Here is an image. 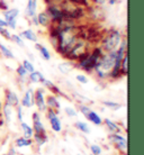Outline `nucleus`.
I'll use <instances>...</instances> for the list:
<instances>
[{"label":"nucleus","mask_w":144,"mask_h":155,"mask_svg":"<svg viewBox=\"0 0 144 155\" xmlns=\"http://www.w3.org/2000/svg\"><path fill=\"white\" fill-rule=\"evenodd\" d=\"M83 27H85L83 25L78 24L75 26L64 28V29L60 31L58 35V44H56V47H55L56 53L64 58L68 54V52L77 43V41L81 37Z\"/></svg>","instance_id":"obj_1"},{"label":"nucleus","mask_w":144,"mask_h":155,"mask_svg":"<svg viewBox=\"0 0 144 155\" xmlns=\"http://www.w3.org/2000/svg\"><path fill=\"white\" fill-rule=\"evenodd\" d=\"M104 54V51L101 50L100 46H95L90 48L89 52L83 54L75 63V66L86 71V72H94V69L96 64L98 63L101 55Z\"/></svg>","instance_id":"obj_2"},{"label":"nucleus","mask_w":144,"mask_h":155,"mask_svg":"<svg viewBox=\"0 0 144 155\" xmlns=\"http://www.w3.org/2000/svg\"><path fill=\"white\" fill-rule=\"evenodd\" d=\"M123 38V34L117 28H109L101 35V38L99 41V46L104 52H112L116 51L121 44V41Z\"/></svg>","instance_id":"obj_3"},{"label":"nucleus","mask_w":144,"mask_h":155,"mask_svg":"<svg viewBox=\"0 0 144 155\" xmlns=\"http://www.w3.org/2000/svg\"><path fill=\"white\" fill-rule=\"evenodd\" d=\"M90 48H91V43H89L87 39L80 37L64 58L70 62H77L82 55L86 54L87 52H89Z\"/></svg>","instance_id":"obj_4"},{"label":"nucleus","mask_w":144,"mask_h":155,"mask_svg":"<svg viewBox=\"0 0 144 155\" xmlns=\"http://www.w3.org/2000/svg\"><path fill=\"white\" fill-rule=\"evenodd\" d=\"M115 60H116V51L104 52V54L99 58V61L96 64L94 70H100L108 75L110 70L113 69L114 64H115Z\"/></svg>","instance_id":"obj_5"},{"label":"nucleus","mask_w":144,"mask_h":155,"mask_svg":"<svg viewBox=\"0 0 144 155\" xmlns=\"http://www.w3.org/2000/svg\"><path fill=\"white\" fill-rule=\"evenodd\" d=\"M87 9V17L91 18V20L94 21H100L106 18L105 10L102 9V6H97V5L90 4Z\"/></svg>","instance_id":"obj_6"},{"label":"nucleus","mask_w":144,"mask_h":155,"mask_svg":"<svg viewBox=\"0 0 144 155\" xmlns=\"http://www.w3.org/2000/svg\"><path fill=\"white\" fill-rule=\"evenodd\" d=\"M4 19L7 23V27L10 29H16L17 28V17L19 16V9L18 8H12L2 12Z\"/></svg>","instance_id":"obj_7"},{"label":"nucleus","mask_w":144,"mask_h":155,"mask_svg":"<svg viewBox=\"0 0 144 155\" xmlns=\"http://www.w3.org/2000/svg\"><path fill=\"white\" fill-rule=\"evenodd\" d=\"M46 117L49 121H50L51 128L52 130L55 133H60L62 130V123H61V119L59 118L58 113L53 110V109L47 108L46 109Z\"/></svg>","instance_id":"obj_8"},{"label":"nucleus","mask_w":144,"mask_h":155,"mask_svg":"<svg viewBox=\"0 0 144 155\" xmlns=\"http://www.w3.org/2000/svg\"><path fill=\"white\" fill-rule=\"evenodd\" d=\"M45 12H47V15L50 16L52 23H58V21L64 18L63 10L58 5H46Z\"/></svg>","instance_id":"obj_9"},{"label":"nucleus","mask_w":144,"mask_h":155,"mask_svg":"<svg viewBox=\"0 0 144 155\" xmlns=\"http://www.w3.org/2000/svg\"><path fill=\"white\" fill-rule=\"evenodd\" d=\"M34 105H36L39 111L45 113L46 111V102H45V94H44V89L39 88L34 91Z\"/></svg>","instance_id":"obj_10"},{"label":"nucleus","mask_w":144,"mask_h":155,"mask_svg":"<svg viewBox=\"0 0 144 155\" xmlns=\"http://www.w3.org/2000/svg\"><path fill=\"white\" fill-rule=\"evenodd\" d=\"M109 140L116 145V147L121 152L127 153V140L124 136H122L119 133H113L109 135Z\"/></svg>","instance_id":"obj_11"},{"label":"nucleus","mask_w":144,"mask_h":155,"mask_svg":"<svg viewBox=\"0 0 144 155\" xmlns=\"http://www.w3.org/2000/svg\"><path fill=\"white\" fill-rule=\"evenodd\" d=\"M32 119H33V130H34V134H36V135H47L46 129H45L43 123L41 120L39 113H37V111L33 113Z\"/></svg>","instance_id":"obj_12"},{"label":"nucleus","mask_w":144,"mask_h":155,"mask_svg":"<svg viewBox=\"0 0 144 155\" xmlns=\"http://www.w3.org/2000/svg\"><path fill=\"white\" fill-rule=\"evenodd\" d=\"M20 105L23 106V108H31L34 106V90L32 88L26 90L23 99L20 100Z\"/></svg>","instance_id":"obj_13"},{"label":"nucleus","mask_w":144,"mask_h":155,"mask_svg":"<svg viewBox=\"0 0 144 155\" xmlns=\"http://www.w3.org/2000/svg\"><path fill=\"white\" fill-rule=\"evenodd\" d=\"M5 99H6V105L10 106V107H17V106L20 104V100L18 96L16 94L14 91L12 90H7L6 91V94H5Z\"/></svg>","instance_id":"obj_14"},{"label":"nucleus","mask_w":144,"mask_h":155,"mask_svg":"<svg viewBox=\"0 0 144 155\" xmlns=\"http://www.w3.org/2000/svg\"><path fill=\"white\" fill-rule=\"evenodd\" d=\"M37 16V20H39V26L44 28H49L52 24V20H51L50 16L47 15V12L44 10V12H41L39 14H36Z\"/></svg>","instance_id":"obj_15"},{"label":"nucleus","mask_w":144,"mask_h":155,"mask_svg":"<svg viewBox=\"0 0 144 155\" xmlns=\"http://www.w3.org/2000/svg\"><path fill=\"white\" fill-rule=\"evenodd\" d=\"M45 102H46L47 108L53 109V110H55L56 113H58L59 110H60V108H61L60 101L58 100V98H56V96H55V94H50V96L46 98Z\"/></svg>","instance_id":"obj_16"},{"label":"nucleus","mask_w":144,"mask_h":155,"mask_svg":"<svg viewBox=\"0 0 144 155\" xmlns=\"http://www.w3.org/2000/svg\"><path fill=\"white\" fill-rule=\"evenodd\" d=\"M36 10H37V0H27V5H26V9H25L26 17L31 18L33 16H35Z\"/></svg>","instance_id":"obj_17"},{"label":"nucleus","mask_w":144,"mask_h":155,"mask_svg":"<svg viewBox=\"0 0 144 155\" xmlns=\"http://www.w3.org/2000/svg\"><path fill=\"white\" fill-rule=\"evenodd\" d=\"M19 36L23 39L29 41V42H32V43H36L37 41H39V37H37V35H36V33L33 31L32 28H27V29L23 31L19 34Z\"/></svg>","instance_id":"obj_18"},{"label":"nucleus","mask_w":144,"mask_h":155,"mask_svg":"<svg viewBox=\"0 0 144 155\" xmlns=\"http://www.w3.org/2000/svg\"><path fill=\"white\" fill-rule=\"evenodd\" d=\"M42 83H43V85L46 88V89H49L52 92V94H55V96H63L62 91L60 90V88H59L58 85L54 84V82L50 81V80H47V79H44L43 81H42Z\"/></svg>","instance_id":"obj_19"},{"label":"nucleus","mask_w":144,"mask_h":155,"mask_svg":"<svg viewBox=\"0 0 144 155\" xmlns=\"http://www.w3.org/2000/svg\"><path fill=\"white\" fill-rule=\"evenodd\" d=\"M35 48L39 52V55H41V58H43V60H45V61H50L51 60V53H50V51H49V48H47L46 46L42 45L41 43L36 42L35 43Z\"/></svg>","instance_id":"obj_20"},{"label":"nucleus","mask_w":144,"mask_h":155,"mask_svg":"<svg viewBox=\"0 0 144 155\" xmlns=\"http://www.w3.org/2000/svg\"><path fill=\"white\" fill-rule=\"evenodd\" d=\"M86 118L89 120L90 123H92L94 125H97V126H99V125L102 124V118H101L97 113H95L94 110H90L89 114L87 115Z\"/></svg>","instance_id":"obj_21"},{"label":"nucleus","mask_w":144,"mask_h":155,"mask_svg":"<svg viewBox=\"0 0 144 155\" xmlns=\"http://www.w3.org/2000/svg\"><path fill=\"white\" fill-rule=\"evenodd\" d=\"M28 79H29V81L32 83H39V82L42 83V81L45 79V77L39 71H33L32 73H28Z\"/></svg>","instance_id":"obj_22"},{"label":"nucleus","mask_w":144,"mask_h":155,"mask_svg":"<svg viewBox=\"0 0 144 155\" xmlns=\"http://www.w3.org/2000/svg\"><path fill=\"white\" fill-rule=\"evenodd\" d=\"M0 53L6 58H9V60H14L15 58V55L12 53V51L9 47L6 46L5 44H2V43H0Z\"/></svg>","instance_id":"obj_23"},{"label":"nucleus","mask_w":144,"mask_h":155,"mask_svg":"<svg viewBox=\"0 0 144 155\" xmlns=\"http://www.w3.org/2000/svg\"><path fill=\"white\" fill-rule=\"evenodd\" d=\"M20 127H22V130H23L24 137H26V138H32L33 137V135H34L33 127H31L29 125L24 123V121L20 123Z\"/></svg>","instance_id":"obj_24"},{"label":"nucleus","mask_w":144,"mask_h":155,"mask_svg":"<svg viewBox=\"0 0 144 155\" xmlns=\"http://www.w3.org/2000/svg\"><path fill=\"white\" fill-rule=\"evenodd\" d=\"M102 123H105V125L107 126V128H108L112 133H119V132H121V128H119V126H118L115 121H113V120L106 118L105 120H102Z\"/></svg>","instance_id":"obj_25"},{"label":"nucleus","mask_w":144,"mask_h":155,"mask_svg":"<svg viewBox=\"0 0 144 155\" xmlns=\"http://www.w3.org/2000/svg\"><path fill=\"white\" fill-rule=\"evenodd\" d=\"M127 72H129V54H126L123 56L121 62V73L123 77L127 75Z\"/></svg>","instance_id":"obj_26"},{"label":"nucleus","mask_w":144,"mask_h":155,"mask_svg":"<svg viewBox=\"0 0 144 155\" xmlns=\"http://www.w3.org/2000/svg\"><path fill=\"white\" fill-rule=\"evenodd\" d=\"M15 144L16 146H18V147H26V146H31L32 144H33V140H32V138L18 137V138H16Z\"/></svg>","instance_id":"obj_27"},{"label":"nucleus","mask_w":144,"mask_h":155,"mask_svg":"<svg viewBox=\"0 0 144 155\" xmlns=\"http://www.w3.org/2000/svg\"><path fill=\"white\" fill-rule=\"evenodd\" d=\"M2 114H4L5 116V119H6V121L7 123H12V107H10V106H8L5 104V106H2Z\"/></svg>","instance_id":"obj_28"},{"label":"nucleus","mask_w":144,"mask_h":155,"mask_svg":"<svg viewBox=\"0 0 144 155\" xmlns=\"http://www.w3.org/2000/svg\"><path fill=\"white\" fill-rule=\"evenodd\" d=\"M74 126H75V128H77L78 130H80V132L83 133V134H90L89 125L87 124V123H85V121H77V123L74 124Z\"/></svg>","instance_id":"obj_29"},{"label":"nucleus","mask_w":144,"mask_h":155,"mask_svg":"<svg viewBox=\"0 0 144 155\" xmlns=\"http://www.w3.org/2000/svg\"><path fill=\"white\" fill-rule=\"evenodd\" d=\"M72 64L71 63H61V64H59V71L63 74H68L70 73L71 71H72Z\"/></svg>","instance_id":"obj_30"},{"label":"nucleus","mask_w":144,"mask_h":155,"mask_svg":"<svg viewBox=\"0 0 144 155\" xmlns=\"http://www.w3.org/2000/svg\"><path fill=\"white\" fill-rule=\"evenodd\" d=\"M102 105L107 107L109 109H113V110H117V109L122 108V105L118 104V102H115V101H110V100H104L102 101Z\"/></svg>","instance_id":"obj_31"},{"label":"nucleus","mask_w":144,"mask_h":155,"mask_svg":"<svg viewBox=\"0 0 144 155\" xmlns=\"http://www.w3.org/2000/svg\"><path fill=\"white\" fill-rule=\"evenodd\" d=\"M16 72H17V75H18V78H19L20 80H25V79L27 78V75H28V72L25 70V68H24L22 64H19V65L17 66V70H16Z\"/></svg>","instance_id":"obj_32"},{"label":"nucleus","mask_w":144,"mask_h":155,"mask_svg":"<svg viewBox=\"0 0 144 155\" xmlns=\"http://www.w3.org/2000/svg\"><path fill=\"white\" fill-rule=\"evenodd\" d=\"M33 136H34L35 143L39 146H42V145H44L47 142V135H36V134H34Z\"/></svg>","instance_id":"obj_33"},{"label":"nucleus","mask_w":144,"mask_h":155,"mask_svg":"<svg viewBox=\"0 0 144 155\" xmlns=\"http://www.w3.org/2000/svg\"><path fill=\"white\" fill-rule=\"evenodd\" d=\"M10 41H12V42L15 43L16 45H18L19 47H22V48H24L25 47V43H24V39L20 37L19 35H17V34H12V39Z\"/></svg>","instance_id":"obj_34"},{"label":"nucleus","mask_w":144,"mask_h":155,"mask_svg":"<svg viewBox=\"0 0 144 155\" xmlns=\"http://www.w3.org/2000/svg\"><path fill=\"white\" fill-rule=\"evenodd\" d=\"M66 1H69L70 4L74 5V6H81V7H86V8L90 5L89 0H66Z\"/></svg>","instance_id":"obj_35"},{"label":"nucleus","mask_w":144,"mask_h":155,"mask_svg":"<svg viewBox=\"0 0 144 155\" xmlns=\"http://www.w3.org/2000/svg\"><path fill=\"white\" fill-rule=\"evenodd\" d=\"M0 35L2 36L6 41H10L12 39V33L8 29V27H0Z\"/></svg>","instance_id":"obj_36"},{"label":"nucleus","mask_w":144,"mask_h":155,"mask_svg":"<svg viewBox=\"0 0 144 155\" xmlns=\"http://www.w3.org/2000/svg\"><path fill=\"white\" fill-rule=\"evenodd\" d=\"M22 65L25 68V70L27 71L28 73H32L33 71H35V68H34V65H33V63H32L31 61H28L27 58L24 60L23 63H22Z\"/></svg>","instance_id":"obj_37"},{"label":"nucleus","mask_w":144,"mask_h":155,"mask_svg":"<svg viewBox=\"0 0 144 155\" xmlns=\"http://www.w3.org/2000/svg\"><path fill=\"white\" fill-rule=\"evenodd\" d=\"M79 110H80V113H81L83 116L87 117V115L89 114V111L91 109H90L89 106L85 105V104H80V105H79Z\"/></svg>","instance_id":"obj_38"},{"label":"nucleus","mask_w":144,"mask_h":155,"mask_svg":"<svg viewBox=\"0 0 144 155\" xmlns=\"http://www.w3.org/2000/svg\"><path fill=\"white\" fill-rule=\"evenodd\" d=\"M64 113L68 115L69 117H77L78 116V113H77V110L72 107H65L64 108Z\"/></svg>","instance_id":"obj_39"},{"label":"nucleus","mask_w":144,"mask_h":155,"mask_svg":"<svg viewBox=\"0 0 144 155\" xmlns=\"http://www.w3.org/2000/svg\"><path fill=\"white\" fill-rule=\"evenodd\" d=\"M90 151L92 152V154L94 155H100L101 154V147L99 146V145H96V144H94V145H91V146H90Z\"/></svg>","instance_id":"obj_40"},{"label":"nucleus","mask_w":144,"mask_h":155,"mask_svg":"<svg viewBox=\"0 0 144 155\" xmlns=\"http://www.w3.org/2000/svg\"><path fill=\"white\" fill-rule=\"evenodd\" d=\"M75 79H77V81L82 83V84H87V83H88V78H87L85 74H78V75L75 77Z\"/></svg>","instance_id":"obj_41"},{"label":"nucleus","mask_w":144,"mask_h":155,"mask_svg":"<svg viewBox=\"0 0 144 155\" xmlns=\"http://www.w3.org/2000/svg\"><path fill=\"white\" fill-rule=\"evenodd\" d=\"M16 108H17V118H18V120L22 123V121H23V106L19 104Z\"/></svg>","instance_id":"obj_42"},{"label":"nucleus","mask_w":144,"mask_h":155,"mask_svg":"<svg viewBox=\"0 0 144 155\" xmlns=\"http://www.w3.org/2000/svg\"><path fill=\"white\" fill-rule=\"evenodd\" d=\"M64 0H43L44 5H58V6H61Z\"/></svg>","instance_id":"obj_43"},{"label":"nucleus","mask_w":144,"mask_h":155,"mask_svg":"<svg viewBox=\"0 0 144 155\" xmlns=\"http://www.w3.org/2000/svg\"><path fill=\"white\" fill-rule=\"evenodd\" d=\"M7 9H9V5L7 4V1L0 0V10H1V12H5V10H7Z\"/></svg>","instance_id":"obj_44"},{"label":"nucleus","mask_w":144,"mask_h":155,"mask_svg":"<svg viewBox=\"0 0 144 155\" xmlns=\"http://www.w3.org/2000/svg\"><path fill=\"white\" fill-rule=\"evenodd\" d=\"M74 97L75 98H78L79 100L81 101V104H85V102H89V99L88 98H86V97H83V96H80L79 93H74Z\"/></svg>","instance_id":"obj_45"},{"label":"nucleus","mask_w":144,"mask_h":155,"mask_svg":"<svg viewBox=\"0 0 144 155\" xmlns=\"http://www.w3.org/2000/svg\"><path fill=\"white\" fill-rule=\"evenodd\" d=\"M90 4L92 5H97V6H104V5H106V1L107 0H89Z\"/></svg>","instance_id":"obj_46"},{"label":"nucleus","mask_w":144,"mask_h":155,"mask_svg":"<svg viewBox=\"0 0 144 155\" xmlns=\"http://www.w3.org/2000/svg\"><path fill=\"white\" fill-rule=\"evenodd\" d=\"M31 19V23L34 25V26H39V20H37V16H33V17H31L29 18Z\"/></svg>","instance_id":"obj_47"},{"label":"nucleus","mask_w":144,"mask_h":155,"mask_svg":"<svg viewBox=\"0 0 144 155\" xmlns=\"http://www.w3.org/2000/svg\"><path fill=\"white\" fill-rule=\"evenodd\" d=\"M5 155H17V153H16L15 148L12 147V148H10V150H9V152H8L7 154H5Z\"/></svg>","instance_id":"obj_48"},{"label":"nucleus","mask_w":144,"mask_h":155,"mask_svg":"<svg viewBox=\"0 0 144 155\" xmlns=\"http://www.w3.org/2000/svg\"><path fill=\"white\" fill-rule=\"evenodd\" d=\"M106 4H108L109 6H115L117 4V0H107Z\"/></svg>","instance_id":"obj_49"},{"label":"nucleus","mask_w":144,"mask_h":155,"mask_svg":"<svg viewBox=\"0 0 144 155\" xmlns=\"http://www.w3.org/2000/svg\"><path fill=\"white\" fill-rule=\"evenodd\" d=\"M0 27H7V23L5 19H1L0 18Z\"/></svg>","instance_id":"obj_50"},{"label":"nucleus","mask_w":144,"mask_h":155,"mask_svg":"<svg viewBox=\"0 0 144 155\" xmlns=\"http://www.w3.org/2000/svg\"><path fill=\"white\" fill-rule=\"evenodd\" d=\"M1 110H2V102L0 101V113H1Z\"/></svg>","instance_id":"obj_51"}]
</instances>
